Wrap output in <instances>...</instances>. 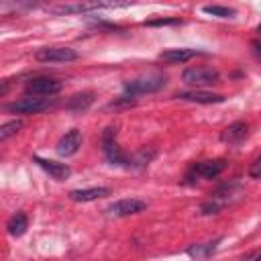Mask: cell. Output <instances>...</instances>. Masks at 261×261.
<instances>
[{
	"instance_id": "1",
	"label": "cell",
	"mask_w": 261,
	"mask_h": 261,
	"mask_svg": "<svg viewBox=\"0 0 261 261\" xmlns=\"http://www.w3.org/2000/svg\"><path fill=\"white\" fill-rule=\"evenodd\" d=\"M241 196V184L239 181H228V184H222L216 192L210 194V198L200 206V212L204 216H210V214H218L226 204H230L232 200H237Z\"/></svg>"
},
{
	"instance_id": "2",
	"label": "cell",
	"mask_w": 261,
	"mask_h": 261,
	"mask_svg": "<svg viewBox=\"0 0 261 261\" xmlns=\"http://www.w3.org/2000/svg\"><path fill=\"white\" fill-rule=\"evenodd\" d=\"M165 84H167L165 73H143V75H137L124 82V94L130 98L141 96V94H153L165 88Z\"/></svg>"
},
{
	"instance_id": "3",
	"label": "cell",
	"mask_w": 261,
	"mask_h": 261,
	"mask_svg": "<svg viewBox=\"0 0 261 261\" xmlns=\"http://www.w3.org/2000/svg\"><path fill=\"white\" fill-rule=\"evenodd\" d=\"M133 4V0H82L73 4H61L51 8L53 14H77V12H90L98 8H122Z\"/></svg>"
},
{
	"instance_id": "4",
	"label": "cell",
	"mask_w": 261,
	"mask_h": 261,
	"mask_svg": "<svg viewBox=\"0 0 261 261\" xmlns=\"http://www.w3.org/2000/svg\"><path fill=\"white\" fill-rule=\"evenodd\" d=\"M181 80L192 88H206L220 82V71L208 65H190L181 71Z\"/></svg>"
},
{
	"instance_id": "5",
	"label": "cell",
	"mask_w": 261,
	"mask_h": 261,
	"mask_svg": "<svg viewBox=\"0 0 261 261\" xmlns=\"http://www.w3.org/2000/svg\"><path fill=\"white\" fill-rule=\"evenodd\" d=\"M53 104L55 100L51 96H27V98L8 102L4 108L12 114H39V112L53 108Z\"/></svg>"
},
{
	"instance_id": "6",
	"label": "cell",
	"mask_w": 261,
	"mask_h": 261,
	"mask_svg": "<svg viewBox=\"0 0 261 261\" xmlns=\"http://www.w3.org/2000/svg\"><path fill=\"white\" fill-rule=\"evenodd\" d=\"M224 169H226V161H224V159H206V161H198V163H194V165L186 171V181H188V184H196L198 179H214V177H218Z\"/></svg>"
},
{
	"instance_id": "7",
	"label": "cell",
	"mask_w": 261,
	"mask_h": 261,
	"mask_svg": "<svg viewBox=\"0 0 261 261\" xmlns=\"http://www.w3.org/2000/svg\"><path fill=\"white\" fill-rule=\"evenodd\" d=\"M102 151H104L108 163H112V165H130V161H133L130 157H126L120 151V147L116 143V128L114 126L104 128V133H102Z\"/></svg>"
},
{
	"instance_id": "8",
	"label": "cell",
	"mask_w": 261,
	"mask_h": 261,
	"mask_svg": "<svg viewBox=\"0 0 261 261\" xmlns=\"http://www.w3.org/2000/svg\"><path fill=\"white\" fill-rule=\"evenodd\" d=\"M61 88L63 84L57 77H49V75H37L24 84V90L31 96H55L61 92Z\"/></svg>"
},
{
	"instance_id": "9",
	"label": "cell",
	"mask_w": 261,
	"mask_h": 261,
	"mask_svg": "<svg viewBox=\"0 0 261 261\" xmlns=\"http://www.w3.org/2000/svg\"><path fill=\"white\" fill-rule=\"evenodd\" d=\"M39 63H67L77 59V51L71 47H43L35 53Z\"/></svg>"
},
{
	"instance_id": "10",
	"label": "cell",
	"mask_w": 261,
	"mask_h": 261,
	"mask_svg": "<svg viewBox=\"0 0 261 261\" xmlns=\"http://www.w3.org/2000/svg\"><path fill=\"white\" fill-rule=\"evenodd\" d=\"M147 208V202L139 200V198H122V200H116L112 202L106 212L108 216H114V218H124V216H130V214H139Z\"/></svg>"
},
{
	"instance_id": "11",
	"label": "cell",
	"mask_w": 261,
	"mask_h": 261,
	"mask_svg": "<svg viewBox=\"0 0 261 261\" xmlns=\"http://www.w3.org/2000/svg\"><path fill=\"white\" fill-rule=\"evenodd\" d=\"M249 137V124L245 120H237V122H230L228 126L222 128L220 133V141L224 145H230V147H237L241 145L245 139Z\"/></svg>"
},
{
	"instance_id": "12",
	"label": "cell",
	"mask_w": 261,
	"mask_h": 261,
	"mask_svg": "<svg viewBox=\"0 0 261 261\" xmlns=\"http://www.w3.org/2000/svg\"><path fill=\"white\" fill-rule=\"evenodd\" d=\"M80 147H82V133H80L77 128H69V130L57 141L55 151H57V155H61V157H71V155H75V153L80 151Z\"/></svg>"
},
{
	"instance_id": "13",
	"label": "cell",
	"mask_w": 261,
	"mask_h": 261,
	"mask_svg": "<svg viewBox=\"0 0 261 261\" xmlns=\"http://www.w3.org/2000/svg\"><path fill=\"white\" fill-rule=\"evenodd\" d=\"M33 161H35L45 173H49L55 181H63V179H67V177L71 175V167H69L67 163H59V161H53V159H43V157H39V155H35Z\"/></svg>"
},
{
	"instance_id": "14",
	"label": "cell",
	"mask_w": 261,
	"mask_h": 261,
	"mask_svg": "<svg viewBox=\"0 0 261 261\" xmlns=\"http://www.w3.org/2000/svg\"><path fill=\"white\" fill-rule=\"evenodd\" d=\"M177 98L184 100V102H194V104H220V102H224V96L222 94H214V92H206V90L179 92Z\"/></svg>"
},
{
	"instance_id": "15",
	"label": "cell",
	"mask_w": 261,
	"mask_h": 261,
	"mask_svg": "<svg viewBox=\"0 0 261 261\" xmlns=\"http://www.w3.org/2000/svg\"><path fill=\"white\" fill-rule=\"evenodd\" d=\"M106 196H110V188H104V186L82 188V190H71L69 192V198L73 202H94V200H100V198H106Z\"/></svg>"
},
{
	"instance_id": "16",
	"label": "cell",
	"mask_w": 261,
	"mask_h": 261,
	"mask_svg": "<svg viewBox=\"0 0 261 261\" xmlns=\"http://www.w3.org/2000/svg\"><path fill=\"white\" fill-rule=\"evenodd\" d=\"M198 51L196 49H188V47H175V49H163L159 53V59L165 63H184L190 61Z\"/></svg>"
},
{
	"instance_id": "17",
	"label": "cell",
	"mask_w": 261,
	"mask_h": 261,
	"mask_svg": "<svg viewBox=\"0 0 261 261\" xmlns=\"http://www.w3.org/2000/svg\"><path fill=\"white\" fill-rule=\"evenodd\" d=\"M92 104H94V92H77L67 100L65 108L71 112H86Z\"/></svg>"
},
{
	"instance_id": "18",
	"label": "cell",
	"mask_w": 261,
	"mask_h": 261,
	"mask_svg": "<svg viewBox=\"0 0 261 261\" xmlns=\"http://www.w3.org/2000/svg\"><path fill=\"white\" fill-rule=\"evenodd\" d=\"M27 228H29V216L24 212L12 214L8 218V222H6V230H8L10 237H20V234L27 232Z\"/></svg>"
},
{
	"instance_id": "19",
	"label": "cell",
	"mask_w": 261,
	"mask_h": 261,
	"mask_svg": "<svg viewBox=\"0 0 261 261\" xmlns=\"http://www.w3.org/2000/svg\"><path fill=\"white\" fill-rule=\"evenodd\" d=\"M202 12H204V14H210V16H216V18H234V16H237V10H234V8H230V6H220V4L202 6Z\"/></svg>"
},
{
	"instance_id": "20",
	"label": "cell",
	"mask_w": 261,
	"mask_h": 261,
	"mask_svg": "<svg viewBox=\"0 0 261 261\" xmlns=\"http://www.w3.org/2000/svg\"><path fill=\"white\" fill-rule=\"evenodd\" d=\"M218 243H220V239H214L210 243H198V245H194V247L188 249V255L190 257H208V255H212L216 251Z\"/></svg>"
},
{
	"instance_id": "21",
	"label": "cell",
	"mask_w": 261,
	"mask_h": 261,
	"mask_svg": "<svg viewBox=\"0 0 261 261\" xmlns=\"http://www.w3.org/2000/svg\"><path fill=\"white\" fill-rule=\"evenodd\" d=\"M22 128V120H10V122H4L0 126V141H8L12 135H16L18 130Z\"/></svg>"
},
{
	"instance_id": "22",
	"label": "cell",
	"mask_w": 261,
	"mask_h": 261,
	"mask_svg": "<svg viewBox=\"0 0 261 261\" xmlns=\"http://www.w3.org/2000/svg\"><path fill=\"white\" fill-rule=\"evenodd\" d=\"M39 2H45V0H2L4 6H14V8H29Z\"/></svg>"
},
{
	"instance_id": "23",
	"label": "cell",
	"mask_w": 261,
	"mask_h": 261,
	"mask_svg": "<svg viewBox=\"0 0 261 261\" xmlns=\"http://www.w3.org/2000/svg\"><path fill=\"white\" fill-rule=\"evenodd\" d=\"M181 22L179 18H155V20H145V27H163V24H177Z\"/></svg>"
},
{
	"instance_id": "24",
	"label": "cell",
	"mask_w": 261,
	"mask_h": 261,
	"mask_svg": "<svg viewBox=\"0 0 261 261\" xmlns=\"http://www.w3.org/2000/svg\"><path fill=\"white\" fill-rule=\"evenodd\" d=\"M249 175H251L253 179H261V155L251 163V167H249Z\"/></svg>"
},
{
	"instance_id": "25",
	"label": "cell",
	"mask_w": 261,
	"mask_h": 261,
	"mask_svg": "<svg viewBox=\"0 0 261 261\" xmlns=\"http://www.w3.org/2000/svg\"><path fill=\"white\" fill-rule=\"evenodd\" d=\"M251 47H253V53H255V55L261 59V41H259V39H255V41L251 43Z\"/></svg>"
},
{
	"instance_id": "26",
	"label": "cell",
	"mask_w": 261,
	"mask_h": 261,
	"mask_svg": "<svg viewBox=\"0 0 261 261\" xmlns=\"http://www.w3.org/2000/svg\"><path fill=\"white\" fill-rule=\"evenodd\" d=\"M251 257H255V259H261V251H259V253H253Z\"/></svg>"
},
{
	"instance_id": "27",
	"label": "cell",
	"mask_w": 261,
	"mask_h": 261,
	"mask_svg": "<svg viewBox=\"0 0 261 261\" xmlns=\"http://www.w3.org/2000/svg\"><path fill=\"white\" fill-rule=\"evenodd\" d=\"M257 31H259V33H261V22H259V27H257Z\"/></svg>"
}]
</instances>
